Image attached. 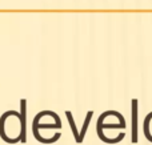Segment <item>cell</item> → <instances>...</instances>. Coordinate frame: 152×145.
<instances>
[{
    "label": "cell",
    "mask_w": 152,
    "mask_h": 145,
    "mask_svg": "<svg viewBox=\"0 0 152 145\" xmlns=\"http://www.w3.org/2000/svg\"><path fill=\"white\" fill-rule=\"evenodd\" d=\"M137 141V100L132 99V143Z\"/></svg>",
    "instance_id": "1"
},
{
    "label": "cell",
    "mask_w": 152,
    "mask_h": 145,
    "mask_svg": "<svg viewBox=\"0 0 152 145\" xmlns=\"http://www.w3.org/2000/svg\"><path fill=\"white\" fill-rule=\"evenodd\" d=\"M21 111H20V141L26 143V100H21Z\"/></svg>",
    "instance_id": "2"
},
{
    "label": "cell",
    "mask_w": 152,
    "mask_h": 145,
    "mask_svg": "<svg viewBox=\"0 0 152 145\" xmlns=\"http://www.w3.org/2000/svg\"><path fill=\"white\" fill-rule=\"evenodd\" d=\"M92 113H94V112H92V111H89L88 113H87L86 121H84V124H83V129H81V133H80V135H79L77 143H81V140H83L84 135H86V130H87V127H88V124H89V120H91V116H92Z\"/></svg>",
    "instance_id": "3"
},
{
    "label": "cell",
    "mask_w": 152,
    "mask_h": 145,
    "mask_svg": "<svg viewBox=\"0 0 152 145\" xmlns=\"http://www.w3.org/2000/svg\"><path fill=\"white\" fill-rule=\"evenodd\" d=\"M66 115H67V117H68L69 124H71V128H72V130H74V135H75V137H76V141H77L79 135H77V130H76V125H75V123H74V119H72V113L69 111H67Z\"/></svg>",
    "instance_id": "4"
}]
</instances>
